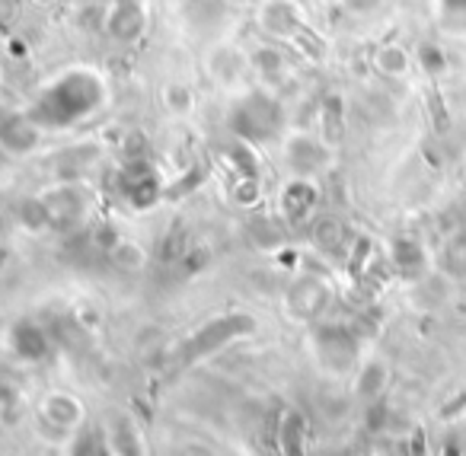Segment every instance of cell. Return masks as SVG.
Returning a JSON list of instances; mask_svg holds the SVG:
<instances>
[{"mask_svg":"<svg viewBox=\"0 0 466 456\" xmlns=\"http://www.w3.org/2000/svg\"><path fill=\"white\" fill-rule=\"evenodd\" d=\"M441 269L451 278H466V230L447 239L444 252H441Z\"/></svg>","mask_w":466,"mask_h":456,"instance_id":"cell-1","label":"cell"}]
</instances>
